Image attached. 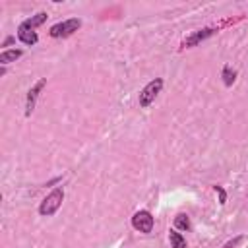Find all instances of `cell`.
Listing matches in <instances>:
<instances>
[{
  "instance_id": "obj_7",
  "label": "cell",
  "mask_w": 248,
  "mask_h": 248,
  "mask_svg": "<svg viewBox=\"0 0 248 248\" xmlns=\"http://www.w3.org/2000/svg\"><path fill=\"white\" fill-rule=\"evenodd\" d=\"M17 39L23 43V45H35L37 41H39V37H37V33H35V29H31V27H27V25H19L17 27Z\"/></svg>"
},
{
  "instance_id": "obj_14",
  "label": "cell",
  "mask_w": 248,
  "mask_h": 248,
  "mask_svg": "<svg viewBox=\"0 0 248 248\" xmlns=\"http://www.w3.org/2000/svg\"><path fill=\"white\" fill-rule=\"evenodd\" d=\"M213 190H215V192H217V194H219V203H221V205H223V203H225V202H227V192H225V190H223V188H221V186H217V184H215V186H213Z\"/></svg>"
},
{
  "instance_id": "obj_10",
  "label": "cell",
  "mask_w": 248,
  "mask_h": 248,
  "mask_svg": "<svg viewBox=\"0 0 248 248\" xmlns=\"http://www.w3.org/2000/svg\"><path fill=\"white\" fill-rule=\"evenodd\" d=\"M169 242H170V248H186V238L176 231L169 232Z\"/></svg>"
},
{
  "instance_id": "obj_11",
  "label": "cell",
  "mask_w": 248,
  "mask_h": 248,
  "mask_svg": "<svg viewBox=\"0 0 248 248\" xmlns=\"http://www.w3.org/2000/svg\"><path fill=\"white\" fill-rule=\"evenodd\" d=\"M174 227L180 229V231H188V229H190V219H188V215H186V213H178V215L174 217Z\"/></svg>"
},
{
  "instance_id": "obj_6",
  "label": "cell",
  "mask_w": 248,
  "mask_h": 248,
  "mask_svg": "<svg viewBox=\"0 0 248 248\" xmlns=\"http://www.w3.org/2000/svg\"><path fill=\"white\" fill-rule=\"evenodd\" d=\"M45 85H46V79H39V81L29 89L27 101H25V116H31V112H33V108H35V103H37V97H39V93L43 91Z\"/></svg>"
},
{
  "instance_id": "obj_5",
  "label": "cell",
  "mask_w": 248,
  "mask_h": 248,
  "mask_svg": "<svg viewBox=\"0 0 248 248\" xmlns=\"http://www.w3.org/2000/svg\"><path fill=\"white\" fill-rule=\"evenodd\" d=\"M213 33H217V29H215V27H203V29H200V31H196V33L188 35V37L182 41V48H190V46H196V45H200L202 41L209 39Z\"/></svg>"
},
{
  "instance_id": "obj_2",
  "label": "cell",
  "mask_w": 248,
  "mask_h": 248,
  "mask_svg": "<svg viewBox=\"0 0 248 248\" xmlns=\"http://www.w3.org/2000/svg\"><path fill=\"white\" fill-rule=\"evenodd\" d=\"M81 27V19L79 17H70L66 21H60V23H54L50 29H48V35L54 37V39H64V37H70L74 31H78Z\"/></svg>"
},
{
  "instance_id": "obj_3",
  "label": "cell",
  "mask_w": 248,
  "mask_h": 248,
  "mask_svg": "<svg viewBox=\"0 0 248 248\" xmlns=\"http://www.w3.org/2000/svg\"><path fill=\"white\" fill-rule=\"evenodd\" d=\"M161 89H163V79L161 78H155V79H151L141 91H140V107H149L155 99H157V95L161 93Z\"/></svg>"
},
{
  "instance_id": "obj_12",
  "label": "cell",
  "mask_w": 248,
  "mask_h": 248,
  "mask_svg": "<svg viewBox=\"0 0 248 248\" xmlns=\"http://www.w3.org/2000/svg\"><path fill=\"white\" fill-rule=\"evenodd\" d=\"M234 78H236L234 70H231V66H225L223 68V81H225V85H232Z\"/></svg>"
},
{
  "instance_id": "obj_9",
  "label": "cell",
  "mask_w": 248,
  "mask_h": 248,
  "mask_svg": "<svg viewBox=\"0 0 248 248\" xmlns=\"http://www.w3.org/2000/svg\"><path fill=\"white\" fill-rule=\"evenodd\" d=\"M45 21H46V14H45V12H39V14L31 16V17H27V19L23 21V25H27V27L35 29V27H39V25H41V23H45Z\"/></svg>"
},
{
  "instance_id": "obj_8",
  "label": "cell",
  "mask_w": 248,
  "mask_h": 248,
  "mask_svg": "<svg viewBox=\"0 0 248 248\" xmlns=\"http://www.w3.org/2000/svg\"><path fill=\"white\" fill-rule=\"evenodd\" d=\"M21 54H23V50H19V48L2 50V52H0V64H8V62H14V60H17Z\"/></svg>"
},
{
  "instance_id": "obj_4",
  "label": "cell",
  "mask_w": 248,
  "mask_h": 248,
  "mask_svg": "<svg viewBox=\"0 0 248 248\" xmlns=\"http://www.w3.org/2000/svg\"><path fill=\"white\" fill-rule=\"evenodd\" d=\"M132 227L136 231H140V232H145V234L151 232L153 231V217H151V213L145 211V209L136 211L134 217H132Z\"/></svg>"
},
{
  "instance_id": "obj_1",
  "label": "cell",
  "mask_w": 248,
  "mask_h": 248,
  "mask_svg": "<svg viewBox=\"0 0 248 248\" xmlns=\"http://www.w3.org/2000/svg\"><path fill=\"white\" fill-rule=\"evenodd\" d=\"M62 200H64V190L62 188H54L39 205V213L43 217H50L58 211V207L62 205Z\"/></svg>"
},
{
  "instance_id": "obj_13",
  "label": "cell",
  "mask_w": 248,
  "mask_h": 248,
  "mask_svg": "<svg viewBox=\"0 0 248 248\" xmlns=\"http://www.w3.org/2000/svg\"><path fill=\"white\" fill-rule=\"evenodd\" d=\"M242 240H244V236H242V234H238V236H234V238H231L229 242H225V244H223L221 248H236V246H238V244H240Z\"/></svg>"
}]
</instances>
